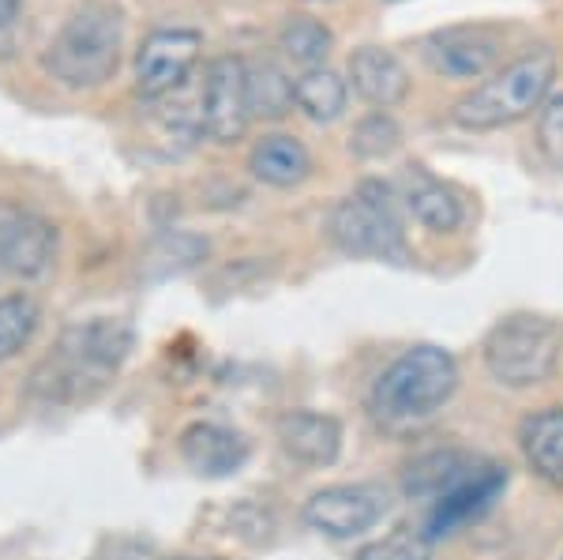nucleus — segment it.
Wrapping results in <instances>:
<instances>
[{
	"label": "nucleus",
	"mask_w": 563,
	"mask_h": 560,
	"mask_svg": "<svg viewBox=\"0 0 563 560\" xmlns=\"http://www.w3.org/2000/svg\"><path fill=\"white\" fill-rule=\"evenodd\" d=\"M180 560H196V557H180Z\"/></svg>",
	"instance_id": "cd10ccee"
},
{
	"label": "nucleus",
	"mask_w": 563,
	"mask_h": 560,
	"mask_svg": "<svg viewBox=\"0 0 563 560\" xmlns=\"http://www.w3.org/2000/svg\"><path fill=\"white\" fill-rule=\"evenodd\" d=\"M507 477H511L507 474V466L474 459V463H470L466 471H462L455 482H451L448 490L429 504L424 535L435 541V538L455 535V530H462L466 523H477L499 501V496H504Z\"/></svg>",
	"instance_id": "0eeeda50"
},
{
	"label": "nucleus",
	"mask_w": 563,
	"mask_h": 560,
	"mask_svg": "<svg viewBox=\"0 0 563 560\" xmlns=\"http://www.w3.org/2000/svg\"><path fill=\"white\" fill-rule=\"evenodd\" d=\"M331 45H334L331 26L312 20V15H289L278 31V50L305 72L323 68V61L331 57Z\"/></svg>",
	"instance_id": "412c9836"
},
{
	"label": "nucleus",
	"mask_w": 563,
	"mask_h": 560,
	"mask_svg": "<svg viewBox=\"0 0 563 560\" xmlns=\"http://www.w3.org/2000/svg\"><path fill=\"white\" fill-rule=\"evenodd\" d=\"M560 358V331L541 316H511L485 339V365L504 387L544 384Z\"/></svg>",
	"instance_id": "423d86ee"
},
{
	"label": "nucleus",
	"mask_w": 563,
	"mask_h": 560,
	"mask_svg": "<svg viewBox=\"0 0 563 560\" xmlns=\"http://www.w3.org/2000/svg\"><path fill=\"white\" fill-rule=\"evenodd\" d=\"M275 429H278L282 448L305 466H331L342 451V426L331 414L286 410Z\"/></svg>",
	"instance_id": "4468645a"
},
{
	"label": "nucleus",
	"mask_w": 563,
	"mask_h": 560,
	"mask_svg": "<svg viewBox=\"0 0 563 560\" xmlns=\"http://www.w3.org/2000/svg\"><path fill=\"white\" fill-rule=\"evenodd\" d=\"M180 459L199 477H230L249 463V440L214 421H196L180 432Z\"/></svg>",
	"instance_id": "ddd939ff"
},
{
	"label": "nucleus",
	"mask_w": 563,
	"mask_h": 560,
	"mask_svg": "<svg viewBox=\"0 0 563 560\" xmlns=\"http://www.w3.org/2000/svg\"><path fill=\"white\" fill-rule=\"evenodd\" d=\"M132 350V331L121 320L76 323L60 336L57 350L34 369V392L57 403L90 399L98 387L113 381Z\"/></svg>",
	"instance_id": "f257e3e1"
},
{
	"label": "nucleus",
	"mask_w": 563,
	"mask_h": 560,
	"mask_svg": "<svg viewBox=\"0 0 563 560\" xmlns=\"http://www.w3.org/2000/svg\"><path fill=\"white\" fill-rule=\"evenodd\" d=\"M327 233L346 256H365V260H390L402 264L406 252V233L395 211V196L379 180H365L353 196H346L327 219Z\"/></svg>",
	"instance_id": "39448f33"
},
{
	"label": "nucleus",
	"mask_w": 563,
	"mask_h": 560,
	"mask_svg": "<svg viewBox=\"0 0 563 560\" xmlns=\"http://www.w3.org/2000/svg\"><path fill=\"white\" fill-rule=\"evenodd\" d=\"M522 455L541 482L563 490V406H544L519 429Z\"/></svg>",
	"instance_id": "dca6fc26"
},
{
	"label": "nucleus",
	"mask_w": 563,
	"mask_h": 560,
	"mask_svg": "<svg viewBox=\"0 0 563 560\" xmlns=\"http://www.w3.org/2000/svg\"><path fill=\"white\" fill-rule=\"evenodd\" d=\"M504 50V34L485 23L443 26L424 39V61L435 76L448 79H481L493 72Z\"/></svg>",
	"instance_id": "9b49d317"
},
{
	"label": "nucleus",
	"mask_w": 563,
	"mask_h": 560,
	"mask_svg": "<svg viewBox=\"0 0 563 560\" xmlns=\"http://www.w3.org/2000/svg\"><path fill=\"white\" fill-rule=\"evenodd\" d=\"M398 143H402V129L395 124V117L376 110V113H368L357 129H353L350 151L357 158H387Z\"/></svg>",
	"instance_id": "b1692460"
},
{
	"label": "nucleus",
	"mask_w": 563,
	"mask_h": 560,
	"mask_svg": "<svg viewBox=\"0 0 563 560\" xmlns=\"http://www.w3.org/2000/svg\"><path fill=\"white\" fill-rule=\"evenodd\" d=\"M402 200L406 211L429 233H455L462 226V204L443 180L424 174L421 166H410V174L402 180Z\"/></svg>",
	"instance_id": "f3484780"
},
{
	"label": "nucleus",
	"mask_w": 563,
	"mask_h": 560,
	"mask_svg": "<svg viewBox=\"0 0 563 560\" xmlns=\"http://www.w3.org/2000/svg\"><path fill=\"white\" fill-rule=\"evenodd\" d=\"M387 516V493L379 485H327L305 504V523L327 538H357Z\"/></svg>",
	"instance_id": "9d476101"
},
{
	"label": "nucleus",
	"mask_w": 563,
	"mask_h": 560,
	"mask_svg": "<svg viewBox=\"0 0 563 560\" xmlns=\"http://www.w3.org/2000/svg\"><path fill=\"white\" fill-rule=\"evenodd\" d=\"M350 84L368 106L390 110V106H398L410 95V72L402 68V61L390 50L361 45V50L350 53Z\"/></svg>",
	"instance_id": "2eb2a0df"
},
{
	"label": "nucleus",
	"mask_w": 563,
	"mask_h": 560,
	"mask_svg": "<svg viewBox=\"0 0 563 560\" xmlns=\"http://www.w3.org/2000/svg\"><path fill=\"white\" fill-rule=\"evenodd\" d=\"M252 174L256 180L271 188H294L312 174V155L301 140L294 135H263V140L252 147V158H249Z\"/></svg>",
	"instance_id": "a211bd4d"
},
{
	"label": "nucleus",
	"mask_w": 563,
	"mask_h": 560,
	"mask_svg": "<svg viewBox=\"0 0 563 560\" xmlns=\"http://www.w3.org/2000/svg\"><path fill=\"white\" fill-rule=\"evenodd\" d=\"M538 147L552 166H563V95L544 98L538 110Z\"/></svg>",
	"instance_id": "a878e982"
},
{
	"label": "nucleus",
	"mask_w": 563,
	"mask_h": 560,
	"mask_svg": "<svg viewBox=\"0 0 563 560\" xmlns=\"http://www.w3.org/2000/svg\"><path fill=\"white\" fill-rule=\"evenodd\" d=\"M249 124V65L241 57L211 61L199 90V132H207L214 143H238Z\"/></svg>",
	"instance_id": "6e6552de"
},
{
	"label": "nucleus",
	"mask_w": 563,
	"mask_h": 560,
	"mask_svg": "<svg viewBox=\"0 0 563 560\" xmlns=\"http://www.w3.org/2000/svg\"><path fill=\"white\" fill-rule=\"evenodd\" d=\"M42 320V309L34 297L26 294H12V297H0V361L15 358L26 342L34 339Z\"/></svg>",
	"instance_id": "5701e85b"
},
{
	"label": "nucleus",
	"mask_w": 563,
	"mask_h": 560,
	"mask_svg": "<svg viewBox=\"0 0 563 560\" xmlns=\"http://www.w3.org/2000/svg\"><path fill=\"white\" fill-rule=\"evenodd\" d=\"M121 45H124V20L113 4L106 0H87L84 8L68 15L60 34L49 42L45 53V68L53 79L65 87L90 90L113 79L121 65Z\"/></svg>",
	"instance_id": "20e7f679"
},
{
	"label": "nucleus",
	"mask_w": 563,
	"mask_h": 560,
	"mask_svg": "<svg viewBox=\"0 0 563 560\" xmlns=\"http://www.w3.org/2000/svg\"><path fill=\"white\" fill-rule=\"evenodd\" d=\"M199 50H203V39H199V31H188V26L151 31L143 39L140 53H135V90L143 98H151V102L174 95L192 76Z\"/></svg>",
	"instance_id": "1a4fd4ad"
},
{
	"label": "nucleus",
	"mask_w": 563,
	"mask_h": 560,
	"mask_svg": "<svg viewBox=\"0 0 563 560\" xmlns=\"http://www.w3.org/2000/svg\"><path fill=\"white\" fill-rule=\"evenodd\" d=\"M350 102V84L331 68H312L301 79H294V106L301 110L308 121L331 124L346 113Z\"/></svg>",
	"instance_id": "6ab92c4d"
},
{
	"label": "nucleus",
	"mask_w": 563,
	"mask_h": 560,
	"mask_svg": "<svg viewBox=\"0 0 563 560\" xmlns=\"http://www.w3.org/2000/svg\"><path fill=\"white\" fill-rule=\"evenodd\" d=\"M552 79H556V53L549 45H538L507 68H499L493 79L477 84L470 95H462L455 110H451V121L466 132L507 129V124L541 110L552 90Z\"/></svg>",
	"instance_id": "7ed1b4c3"
},
{
	"label": "nucleus",
	"mask_w": 563,
	"mask_h": 560,
	"mask_svg": "<svg viewBox=\"0 0 563 560\" xmlns=\"http://www.w3.org/2000/svg\"><path fill=\"white\" fill-rule=\"evenodd\" d=\"M20 4H23V0H0V31L15 23V15H20Z\"/></svg>",
	"instance_id": "bb28decb"
},
{
	"label": "nucleus",
	"mask_w": 563,
	"mask_h": 560,
	"mask_svg": "<svg viewBox=\"0 0 563 560\" xmlns=\"http://www.w3.org/2000/svg\"><path fill=\"white\" fill-rule=\"evenodd\" d=\"M470 463H474V455H466V451H455V448L429 451V455L413 459V463L406 466L402 490H406V496H413V501L432 504L435 496L448 490V485L455 482V477L466 471Z\"/></svg>",
	"instance_id": "aec40b11"
},
{
	"label": "nucleus",
	"mask_w": 563,
	"mask_h": 560,
	"mask_svg": "<svg viewBox=\"0 0 563 560\" xmlns=\"http://www.w3.org/2000/svg\"><path fill=\"white\" fill-rule=\"evenodd\" d=\"M249 65V61H244ZM249 110L260 121H278L294 110V79L271 61H256L249 65Z\"/></svg>",
	"instance_id": "4be33fe9"
},
{
	"label": "nucleus",
	"mask_w": 563,
	"mask_h": 560,
	"mask_svg": "<svg viewBox=\"0 0 563 560\" xmlns=\"http://www.w3.org/2000/svg\"><path fill=\"white\" fill-rule=\"evenodd\" d=\"M459 387V365L440 347H410L402 358H395L379 373L372 387V414L384 426L406 429L417 421H429L435 410H443Z\"/></svg>",
	"instance_id": "f03ea898"
},
{
	"label": "nucleus",
	"mask_w": 563,
	"mask_h": 560,
	"mask_svg": "<svg viewBox=\"0 0 563 560\" xmlns=\"http://www.w3.org/2000/svg\"><path fill=\"white\" fill-rule=\"evenodd\" d=\"M357 560H432V538L417 527H395L379 541H368Z\"/></svg>",
	"instance_id": "393cba45"
},
{
	"label": "nucleus",
	"mask_w": 563,
	"mask_h": 560,
	"mask_svg": "<svg viewBox=\"0 0 563 560\" xmlns=\"http://www.w3.org/2000/svg\"><path fill=\"white\" fill-rule=\"evenodd\" d=\"M57 260V230L38 211L20 204H0V267L20 278L49 275Z\"/></svg>",
	"instance_id": "f8f14e48"
}]
</instances>
